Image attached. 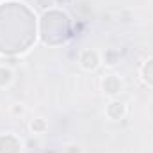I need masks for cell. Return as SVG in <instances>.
<instances>
[{"mask_svg": "<svg viewBox=\"0 0 153 153\" xmlns=\"http://www.w3.org/2000/svg\"><path fill=\"white\" fill-rule=\"evenodd\" d=\"M102 64V55L94 48H84L78 53V66L84 71H96L98 66Z\"/></svg>", "mask_w": 153, "mask_h": 153, "instance_id": "6da1fadb", "label": "cell"}, {"mask_svg": "<svg viewBox=\"0 0 153 153\" xmlns=\"http://www.w3.org/2000/svg\"><path fill=\"white\" fill-rule=\"evenodd\" d=\"M29 128H30V132L34 134V135H43V134H46L48 132V121L45 119V117H32L30 119V123H29Z\"/></svg>", "mask_w": 153, "mask_h": 153, "instance_id": "277c9868", "label": "cell"}, {"mask_svg": "<svg viewBox=\"0 0 153 153\" xmlns=\"http://www.w3.org/2000/svg\"><path fill=\"white\" fill-rule=\"evenodd\" d=\"M103 62L107 64V66H116L117 62H119V52L116 50V48H107L105 52H103Z\"/></svg>", "mask_w": 153, "mask_h": 153, "instance_id": "8992f818", "label": "cell"}, {"mask_svg": "<svg viewBox=\"0 0 153 153\" xmlns=\"http://www.w3.org/2000/svg\"><path fill=\"white\" fill-rule=\"evenodd\" d=\"M64 153H84V148L76 143H70L64 146Z\"/></svg>", "mask_w": 153, "mask_h": 153, "instance_id": "ba28073f", "label": "cell"}, {"mask_svg": "<svg viewBox=\"0 0 153 153\" xmlns=\"http://www.w3.org/2000/svg\"><path fill=\"white\" fill-rule=\"evenodd\" d=\"M36 5L39 9H50L52 5H55V0H36Z\"/></svg>", "mask_w": 153, "mask_h": 153, "instance_id": "9c48e42d", "label": "cell"}, {"mask_svg": "<svg viewBox=\"0 0 153 153\" xmlns=\"http://www.w3.org/2000/svg\"><path fill=\"white\" fill-rule=\"evenodd\" d=\"M13 80H14L13 70H11L9 66H5V64H0V89L9 87V85L13 84Z\"/></svg>", "mask_w": 153, "mask_h": 153, "instance_id": "5b68a950", "label": "cell"}, {"mask_svg": "<svg viewBox=\"0 0 153 153\" xmlns=\"http://www.w3.org/2000/svg\"><path fill=\"white\" fill-rule=\"evenodd\" d=\"M105 116L111 121H121L126 116V105L119 100H111V103L105 107Z\"/></svg>", "mask_w": 153, "mask_h": 153, "instance_id": "3957f363", "label": "cell"}, {"mask_svg": "<svg viewBox=\"0 0 153 153\" xmlns=\"http://www.w3.org/2000/svg\"><path fill=\"white\" fill-rule=\"evenodd\" d=\"M9 111H11V114L13 116H25L27 114V109H25L23 103H13Z\"/></svg>", "mask_w": 153, "mask_h": 153, "instance_id": "52a82bcc", "label": "cell"}, {"mask_svg": "<svg viewBox=\"0 0 153 153\" xmlns=\"http://www.w3.org/2000/svg\"><path fill=\"white\" fill-rule=\"evenodd\" d=\"M102 89L107 96L111 98H116L121 91H123V80L121 76L116 75V73H111V75H105V78L102 80Z\"/></svg>", "mask_w": 153, "mask_h": 153, "instance_id": "7a4b0ae2", "label": "cell"}]
</instances>
